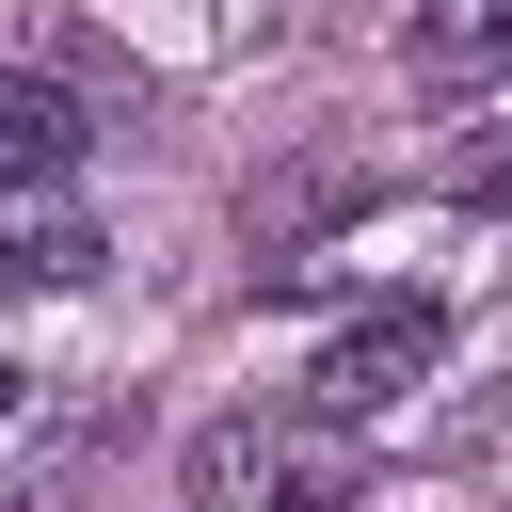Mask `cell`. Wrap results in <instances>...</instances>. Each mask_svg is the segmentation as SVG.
<instances>
[{"instance_id":"cell-4","label":"cell","mask_w":512,"mask_h":512,"mask_svg":"<svg viewBox=\"0 0 512 512\" xmlns=\"http://www.w3.org/2000/svg\"><path fill=\"white\" fill-rule=\"evenodd\" d=\"M112 240L80 224V208H0V288H80Z\"/></svg>"},{"instance_id":"cell-6","label":"cell","mask_w":512,"mask_h":512,"mask_svg":"<svg viewBox=\"0 0 512 512\" xmlns=\"http://www.w3.org/2000/svg\"><path fill=\"white\" fill-rule=\"evenodd\" d=\"M448 192H464V208H512V128H496V144H464V176H448Z\"/></svg>"},{"instance_id":"cell-5","label":"cell","mask_w":512,"mask_h":512,"mask_svg":"<svg viewBox=\"0 0 512 512\" xmlns=\"http://www.w3.org/2000/svg\"><path fill=\"white\" fill-rule=\"evenodd\" d=\"M448 80H512V0H432V32H416Z\"/></svg>"},{"instance_id":"cell-7","label":"cell","mask_w":512,"mask_h":512,"mask_svg":"<svg viewBox=\"0 0 512 512\" xmlns=\"http://www.w3.org/2000/svg\"><path fill=\"white\" fill-rule=\"evenodd\" d=\"M0 416H16V368H0Z\"/></svg>"},{"instance_id":"cell-2","label":"cell","mask_w":512,"mask_h":512,"mask_svg":"<svg viewBox=\"0 0 512 512\" xmlns=\"http://www.w3.org/2000/svg\"><path fill=\"white\" fill-rule=\"evenodd\" d=\"M432 352H448V320H432V304H368V320H336V336H320V368H304V416L368 432V416H400V400L432 384Z\"/></svg>"},{"instance_id":"cell-1","label":"cell","mask_w":512,"mask_h":512,"mask_svg":"<svg viewBox=\"0 0 512 512\" xmlns=\"http://www.w3.org/2000/svg\"><path fill=\"white\" fill-rule=\"evenodd\" d=\"M176 496L192 512H352L368 496V432L304 416V400H240L176 448Z\"/></svg>"},{"instance_id":"cell-3","label":"cell","mask_w":512,"mask_h":512,"mask_svg":"<svg viewBox=\"0 0 512 512\" xmlns=\"http://www.w3.org/2000/svg\"><path fill=\"white\" fill-rule=\"evenodd\" d=\"M48 176H80V96L32 80V64H0V208H32Z\"/></svg>"}]
</instances>
